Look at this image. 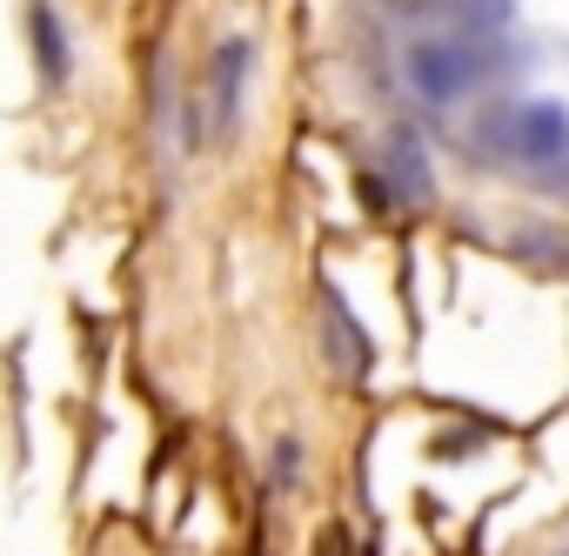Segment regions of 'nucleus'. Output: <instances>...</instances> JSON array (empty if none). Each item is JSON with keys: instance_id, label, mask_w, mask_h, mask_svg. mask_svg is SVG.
Here are the masks:
<instances>
[{"instance_id": "nucleus-6", "label": "nucleus", "mask_w": 569, "mask_h": 556, "mask_svg": "<svg viewBox=\"0 0 569 556\" xmlns=\"http://www.w3.org/2000/svg\"><path fill=\"white\" fill-rule=\"evenodd\" d=\"M28 41H34L41 81H48V88H61L74 61H68V28H61V14H54V0H34V8H28Z\"/></svg>"}, {"instance_id": "nucleus-8", "label": "nucleus", "mask_w": 569, "mask_h": 556, "mask_svg": "<svg viewBox=\"0 0 569 556\" xmlns=\"http://www.w3.org/2000/svg\"><path fill=\"white\" fill-rule=\"evenodd\" d=\"M268 476H274V489H289V483L302 476V443H296V436L274 443V469H268Z\"/></svg>"}, {"instance_id": "nucleus-7", "label": "nucleus", "mask_w": 569, "mask_h": 556, "mask_svg": "<svg viewBox=\"0 0 569 556\" xmlns=\"http://www.w3.org/2000/svg\"><path fill=\"white\" fill-rule=\"evenodd\" d=\"M516 14V0H456V21L469 28V34H489V28H502Z\"/></svg>"}, {"instance_id": "nucleus-4", "label": "nucleus", "mask_w": 569, "mask_h": 556, "mask_svg": "<svg viewBox=\"0 0 569 556\" xmlns=\"http://www.w3.org/2000/svg\"><path fill=\"white\" fill-rule=\"evenodd\" d=\"M322 322H329V356H336V369H342V376H369L376 349H369L362 322L349 316V302L336 296V282H322Z\"/></svg>"}, {"instance_id": "nucleus-1", "label": "nucleus", "mask_w": 569, "mask_h": 556, "mask_svg": "<svg viewBox=\"0 0 569 556\" xmlns=\"http://www.w3.org/2000/svg\"><path fill=\"white\" fill-rule=\"evenodd\" d=\"M482 75H489V54H482L469 34H456V41H449V34H422V41L402 48V81H409L422 101H436V108L476 95Z\"/></svg>"}, {"instance_id": "nucleus-3", "label": "nucleus", "mask_w": 569, "mask_h": 556, "mask_svg": "<svg viewBox=\"0 0 569 556\" xmlns=\"http://www.w3.org/2000/svg\"><path fill=\"white\" fill-rule=\"evenodd\" d=\"M382 175H389V188H396L402 201H429V195H436V168H429V148H422L416 128H396V135L382 141Z\"/></svg>"}, {"instance_id": "nucleus-2", "label": "nucleus", "mask_w": 569, "mask_h": 556, "mask_svg": "<svg viewBox=\"0 0 569 556\" xmlns=\"http://www.w3.org/2000/svg\"><path fill=\"white\" fill-rule=\"evenodd\" d=\"M482 141H496L509 161H529V168H549L562 148H569V108L562 101H522V108H496L482 128Z\"/></svg>"}, {"instance_id": "nucleus-5", "label": "nucleus", "mask_w": 569, "mask_h": 556, "mask_svg": "<svg viewBox=\"0 0 569 556\" xmlns=\"http://www.w3.org/2000/svg\"><path fill=\"white\" fill-rule=\"evenodd\" d=\"M248 61H254V48H248V41H221V48H214V75H208L214 128H234V108H241V81H248Z\"/></svg>"}]
</instances>
